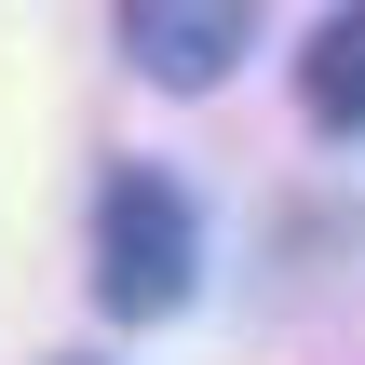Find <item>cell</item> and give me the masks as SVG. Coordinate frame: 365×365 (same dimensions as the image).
Wrapping results in <instances>:
<instances>
[{
	"mask_svg": "<svg viewBox=\"0 0 365 365\" xmlns=\"http://www.w3.org/2000/svg\"><path fill=\"white\" fill-rule=\"evenodd\" d=\"M298 108L325 135H365V14H325L312 54H298Z\"/></svg>",
	"mask_w": 365,
	"mask_h": 365,
	"instance_id": "3",
	"label": "cell"
},
{
	"mask_svg": "<svg viewBox=\"0 0 365 365\" xmlns=\"http://www.w3.org/2000/svg\"><path fill=\"white\" fill-rule=\"evenodd\" d=\"M190 284H203V217H190V190L149 176V163H122V176L95 190V312H108V325H163V312H190Z\"/></svg>",
	"mask_w": 365,
	"mask_h": 365,
	"instance_id": "1",
	"label": "cell"
},
{
	"mask_svg": "<svg viewBox=\"0 0 365 365\" xmlns=\"http://www.w3.org/2000/svg\"><path fill=\"white\" fill-rule=\"evenodd\" d=\"M244 41H257L244 0H135V14H122V54H135L149 81H176V95H203Z\"/></svg>",
	"mask_w": 365,
	"mask_h": 365,
	"instance_id": "2",
	"label": "cell"
}]
</instances>
